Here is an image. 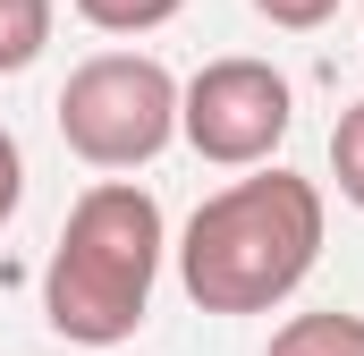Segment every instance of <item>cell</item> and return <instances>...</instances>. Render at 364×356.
<instances>
[{"mask_svg":"<svg viewBox=\"0 0 364 356\" xmlns=\"http://www.w3.org/2000/svg\"><path fill=\"white\" fill-rule=\"evenodd\" d=\"M322 255V187L296 170H255L195 204L178 238V288L203 314H272Z\"/></svg>","mask_w":364,"mask_h":356,"instance_id":"cell-1","label":"cell"},{"mask_svg":"<svg viewBox=\"0 0 364 356\" xmlns=\"http://www.w3.org/2000/svg\"><path fill=\"white\" fill-rule=\"evenodd\" d=\"M161 204L136 178H93L60 221V246L43 263V314L60 340L77 348H119L144 331L153 314V280H161Z\"/></svg>","mask_w":364,"mask_h":356,"instance_id":"cell-2","label":"cell"},{"mask_svg":"<svg viewBox=\"0 0 364 356\" xmlns=\"http://www.w3.org/2000/svg\"><path fill=\"white\" fill-rule=\"evenodd\" d=\"M178 136V77L153 51H93L60 85V145L85 170H144Z\"/></svg>","mask_w":364,"mask_h":356,"instance_id":"cell-3","label":"cell"},{"mask_svg":"<svg viewBox=\"0 0 364 356\" xmlns=\"http://www.w3.org/2000/svg\"><path fill=\"white\" fill-rule=\"evenodd\" d=\"M296 127V93L272 60H212L178 85V136L220 170H263Z\"/></svg>","mask_w":364,"mask_h":356,"instance_id":"cell-4","label":"cell"},{"mask_svg":"<svg viewBox=\"0 0 364 356\" xmlns=\"http://www.w3.org/2000/svg\"><path fill=\"white\" fill-rule=\"evenodd\" d=\"M272 356H364V323H356V314H339V305L296 314V323H279V331H272Z\"/></svg>","mask_w":364,"mask_h":356,"instance_id":"cell-5","label":"cell"},{"mask_svg":"<svg viewBox=\"0 0 364 356\" xmlns=\"http://www.w3.org/2000/svg\"><path fill=\"white\" fill-rule=\"evenodd\" d=\"M51 43V0H0V77L34 68Z\"/></svg>","mask_w":364,"mask_h":356,"instance_id":"cell-6","label":"cell"},{"mask_svg":"<svg viewBox=\"0 0 364 356\" xmlns=\"http://www.w3.org/2000/svg\"><path fill=\"white\" fill-rule=\"evenodd\" d=\"M186 0H77V17L102 26V34H153V26H170Z\"/></svg>","mask_w":364,"mask_h":356,"instance_id":"cell-7","label":"cell"},{"mask_svg":"<svg viewBox=\"0 0 364 356\" xmlns=\"http://www.w3.org/2000/svg\"><path fill=\"white\" fill-rule=\"evenodd\" d=\"M331 178H339V195L364 212V102L339 110V127H331Z\"/></svg>","mask_w":364,"mask_h":356,"instance_id":"cell-8","label":"cell"},{"mask_svg":"<svg viewBox=\"0 0 364 356\" xmlns=\"http://www.w3.org/2000/svg\"><path fill=\"white\" fill-rule=\"evenodd\" d=\"M331 9H339V0H255V17H272V26H288V34H314Z\"/></svg>","mask_w":364,"mask_h":356,"instance_id":"cell-9","label":"cell"},{"mask_svg":"<svg viewBox=\"0 0 364 356\" xmlns=\"http://www.w3.org/2000/svg\"><path fill=\"white\" fill-rule=\"evenodd\" d=\"M17 195H26V162H17V136L0 127V221L17 212Z\"/></svg>","mask_w":364,"mask_h":356,"instance_id":"cell-10","label":"cell"}]
</instances>
